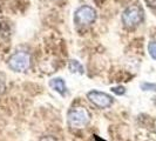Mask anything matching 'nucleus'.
Instances as JSON below:
<instances>
[{
  "mask_svg": "<svg viewBox=\"0 0 156 141\" xmlns=\"http://www.w3.org/2000/svg\"><path fill=\"white\" fill-rule=\"evenodd\" d=\"M31 56L26 52H16L8 59V67L14 72H25L30 68Z\"/></svg>",
  "mask_w": 156,
  "mask_h": 141,
  "instance_id": "obj_3",
  "label": "nucleus"
},
{
  "mask_svg": "<svg viewBox=\"0 0 156 141\" xmlns=\"http://www.w3.org/2000/svg\"><path fill=\"white\" fill-rule=\"evenodd\" d=\"M69 70L73 73H79V74H83V66L79 63L78 60H70L69 61Z\"/></svg>",
  "mask_w": 156,
  "mask_h": 141,
  "instance_id": "obj_7",
  "label": "nucleus"
},
{
  "mask_svg": "<svg viewBox=\"0 0 156 141\" xmlns=\"http://www.w3.org/2000/svg\"><path fill=\"white\" fill-rule=\"evenodd\" d=\"M112 92L113 93L117 94V95H123L126 93V88L123 86H116L112 88Z\"/></svg>",
  "mask_w": 156,
  "mask_h": 141,
  "instance_id": "obj_9",
  "label": "nucleus"
},
{
  "mask_svg": "<svg viewBox=\"0 0 156 141\" xmlns=\"http://www.w3.org/2000/svg\"><path fill=\"white\" fill-rule=\"evenodd\" d=\"M143 20V12L139 6H130L122 14V23L127 28H134Z\"/></svg>",
  "mask_w": 156,
  "mask_h": 141,
  "instance_id": "obj_4",
  "label": "nucleus"
},
{
  "mask_svg": "<svg viewBox=\"0 0 156 141\" xmlns=\"http://www.w3.org/2000/svg\"><path fill=\"white\" fill-rule=\"evenodd\" d=\"M155 128H156V124H155Z\"/></svg>",
  "mask_w": 156,
  "mask_h": 141,
  "instance_id": "obj_12",
  "label": "nucleus"
},
{
  "mask_svg": "<svg viewBox=\"0 0 156 141\" xmlns=\"http://www.w3.org/2000/svg\"><path fill=\"white\" fill-rule=\"evenodd\" d=\"M67 120L72 128H85L90 122V113L85 107H74L68 112Z\"/></svg>",
  "mask_w": 156,
  "mask_h": 141,
  "instance_id": "obj_1",
  "label": "nucleus"
},
{
  "mask_svg": "<svg viewBox=\"0 0 156 141\" xmlns=\"http://www.w3.org/2000/svg\"><path fill=\"white\" fill-rule=\"evenodd\" d=\"M146 2L150 7H156V0H146Z\"/></svg>",
  "mask_w": 156,
  "mask_h": 141,
  "instance_id": "obj_11",
  "label": "nucleus"
},
{
  "mask_svg": "<svg viewBox=\"0 0 156 141\" xmlns=\"http://www.w3.org/2000/svg\"><path fill=\"white\" fill-rule=\"evenodd\" d=\"M96 19V11L92 6H81L74 13V23L78 26H88Z\"/></svg>",
  "mask_w": 156,
  "mask_h": 141,
  "instance_id": "obj_2",
  "label": "nucleus"
},
{
  "mask_svg": "<svg viewBox=\"0 0 156 141\" xmlns=\"http://www.w3.org/2000/svg\"><path fill=\"white\" fill-rule=\"evenodd\" d=\"M87 99L98 108H108L113 103V98L109 94L99 91H90L87 93Z\"/></svg>",
  "mask_w": 156,
  "mask_h": 141,
  "instance_id": "obj_5",
  "label": "nucleus"
},
{
  "mask_svg": "<svg viewBox=\"0 0 156 141\" xmlns=\"http://www.w3.org/2000/svg\"><path fill=\"white\" fill-rule=\"evenodd\" d=\"M49 86L54 89L55 92L60 94V95H65L67 93V87L66 84L61 78H54L52 80H49Z\"/></svg>",
  "mask_w": 156,
  "mask_h": 141,
  "instance_id": "obj_6",
  "label": "nucleus"
},
{
  "mask_svg": "<svg viewBox=\"0 0 156 141\" xmlns=\"http://www.w3.org/2000/svg\"><path fill=\"white\" fill-rule=\"evenodd\" d=\"M148 52L150 56L156 60V41H151V42H149L148 45Z\"/></svg>",
  "mask_w": 156,
  "mask_h": 141,
  "instance_id": "obj_8",
  "label": "nucleus"
},
{
  "mask_svg": "<svg viewBox=\"0 0 156 141\" xmlns=\"http://www.w3.org/2000/svg\"><path fill=\"white\" fill-rule=\"evenodd\" d=\"M40 141H58L55 139L53 135H45V136H41Z\"/></svg>",
  "mask_w": 156,
  "mask_h": 141,
  "instance_id": "obj_10",
  "label": "nucleus"
}]
</instances>
